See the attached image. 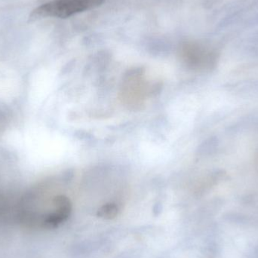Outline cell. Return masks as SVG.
<instances>
[{
    "label": "cell",
    "mask_w": 258,
    "mask_h": 258,
    "mask_svg": "<svg viewBox=\"0 0 258 258\" xmlns=\"http://www.w3.org/2000/svg\"><path fill=\"white\" fill-rule=\"evenodd\" d=\"M105 0H54L35 9L30 18H69L76 14L98 7Z\"/></svg>",
    "instance_id": "obj_1"
},
{
    "label": "cell",
    "mask_w": 258,
    "mask_h": 258,
    "mask_svg": "<svg viewBox=\"0 0 258 258\" xmlns=\"http://www.w3.org/2000/svg\"><path fill=\"white\" fill-rule=\"evenodd\" d=\"M183 55L194 66L210 65L215 57L210 51L197 44H188L183 47Z\"/></svg>",
    "instance_id": "obj_2"
},
{
    "label": "cell",
    "mask_w": 258,
    "mask_h": 258,
    "mask_svg": "<svg viewBox=\"0 0 258 258\" xmlns=\"http://www.w3.org/2000/svg\"><path fill=\"white\" fill-rule=\"evenodd\" d=\"M118 213V207L113 203L105 205L98 211V215L101 218L111 219L114 218Z\"/></svg>",
    "instance_id": "obj_3"
}]
</instances>
